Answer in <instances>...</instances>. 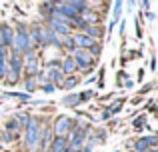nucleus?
<instances>
[{
  "instance_id": "obj_6",
  "label": "nucleus",
  "mask_w": 158,
  "mask_h": 152,
  "mask_svg": "<svg viewBox=\"0 0 158 152\" xmlns=\"http://www.w3.org/2000/svg\"><path fill=\"white\" fill-rule=\"evenodd\" d=\"M74 126H76V122H74L72 118H68V116H58L56 122H54V132H56V136H66V134H68Z\"/></svg>"
},
{
  "instance_id": "obj_7",
  "label": "nucleus",
  "mask_w": 158,
  "mask_h": 152,
  "mask_svg": "<svg viewBox=\"0 0 158 152\" xmlns=\"http://www.w3.org/2000/svg\"><path fill=\"white\" fill-rule=\"evenodd\" d=\"M12 40H14V30L10 24H0V44L6 48H12Z\"/></svg>"
},
{
  "instance_id": "obj_8",
  "label": "nucleus",
  "mask_w": 158,
  "mask_h": 152,
  "mask_svg": "<svg viewBox=\"0 0 158 152\" xmlns=\"http://www.w3.org/2000/svg\"><path fill=\"white\" fill-rule=\"evenodd\" d=\"M156 144V136H144V138H138L134 142V152H146L150 148H154Z\"/></svg>"
},
{
  "instance_id": "obj_18",
  "label": "nucleus",
  "mask_w": 158,
  "mask_h": 152,
  "mask_svg": "<svg viewBox=\"0 0 158 152\" xmlns=\"http://www.w3.org/2000/svg\"><path fill=\"white\" fill-rule=\"evenodd\" d=\"M16 128H20L18 122H16V118H10V120H8V124H6V130H8V132H12V130H16Z\"/></svg>"
},
{
  "instance_id": "obj_5",
  "label": "nucleus",
  "mask_w": 158,
  "mask_h": 152,
  "mask_svg": "<svg viewBox=\"0 0 158 152\" xmlns=\"http://www.w3.org/2000/svg\"><path fill=\"white\" fill-rule=\"evenodd\" d=\"M24 66H26V76L28 78H34L40 72V68H38V54H36V50H28L26 52Z\"/></svg>"
},
{
  "instance_id": "obj_10",
  "label": "nucleus",
  "mask_w": 158,
  "mask_h": 152,
  "mask_svg": "<svg viewBox=\"0 0 158 152\" xmlns=\"http://www.w3.org/2000/svg\"><path fill=\"white\" fill-rule=\"evenodd\" d=\"M60 72L62 74H68V76H72L74 72H76V62H74L72 56H66V58L60 62Z\"/></svg>"
},
{
  "instance_id": "obj_19",
  "label": "nucleus",
  "mask_w": 158,
  "mask_h": 152,
  "mask_svg": "<svg viewBox=\"0 0 158 152\" xmlns=\"http://www.w3.org/2000/svg\"><path fill=\"white\" fill-rule=\"evenodd\" d=\"M122 6H124L122 2H114V20H118L120 12H122Z\"/></svg>"
},
{
  "instance_id": "obj_22",
  "label": "nucleus",
  "mask_w": 158,
  "mask_h": 152,
  "mask_svg": "<svg viewBox=\"0 0 158 152\" xmlns=\"http://www.w3.org/2000/svg\"><path fill=\"white\" fill-rule=\"evenodd\" d=\"M142 78H144V68H140L138 70V80H142Z\"/></svg>"
},
{
  "instance_id": "obj_14",
  "label": "nucleus",
  "mask_w": 158,
  "mask_h": 152,
  "mask_svg": "<svg viewBox=\"0 0 158 152\" xmlns=\"http://www.w3.org/2000/svg\"><path fill=\"white\" fill-rule=\"evenodd\" d=\"M16 122H18V126H28V122H30V114H16Z\"/></svg>"
},
{
  "instance_id": "obj_12",
  "label": "nucleus",
  "mask_w": 158,
  "mask_h": 152,
  "mask_svg": "<svg viewBox=\"0 0 158 152\" xmlns=\"http://www.w3.org/2000/svg\"><path fill=\"white\" fill-rule=\"evenodd\" d=\"M60 104L68 106V108H74V106L80 104V98H78V94H68V96H64V98L60 100Z\"/></svg>"
},
{
  "instance_id": "obj_20",
  "label": "nucleus",
  "mask_w": 158,
  "mask_h": 152,
  "mask_svg": "<svg viewBox=\"0 0 158 152\" xmlns=\"http://www.w3.org/2000/svg\"><path fill=\"white\" fill-rule=\"evenodd\" d=\"M2 140H4V142H14L16 138H14V134H12V132H8V130H4V134H2Z\"/></svg>"
},
{
  "instance_id": "obj_9",
  "label": "nucleus",
  "mask_w": 158,
  "mask_h": 152,
  "mask_svg": "<svg viewBox=\"0 0 158 152\" xmlns=\"http://www.w3.org/2000/svg\"><path fill=\"white\" fill-rule=\"evenodd\" d=\"M64 148H68V138L66 136H56V138H52L50 146H48V152H62Z\"/></svg>"
},
{
  "instance_id": "obj_11",
  "label": "nucleus",
  "mask_w": 158,
  "mask_h": 152,
  "mask_svg": "<svg viewBox=\"0 0 158 152\" xmlns=\"http://www.w3.org/2000/svg\"><path fill=\"white\" fill-rule=\"evenodd\" d=\"M82 34H86V36H90V38L98 40V38H102V28H100V24H92V26H84V32H82Z\"/></svg>"
},
{
  "instance_id": "obj_16",
  "label": "nucleus",
  "mask_w": 158,
  "mask_h": 152,
  "mask_svg": "<svg viewBox=\"0 0 158 152\" xmlns=\"http://www.w3.org/2000/svg\"><path fill=\"white\" fill-rule=\"evenodd\" d=\"M40 90H42L44 94H52V92H54L56 88H54V84H50V82H44V84L40 86Z\"/></svg>"
},
{
  "instance_id": "obj_1",
  "label": "nucleus",
  "mask_w": 158,
  "mask_h": 152,
  "mask_svg": "<svg viewBox=\"0 0 158 152\" xmlns=\"http://www.w3.org/2000/svg\"><path fill=\"white\" fill-rule=\"evenodd\" d=\"M28 50H32L30 38H28V30H26L24 24H18L14 40H12V54H22V52H28Z\"/></svg>"
},
{
  "instance_id": "obj_4",
  "label": "nucleus",
  "mask_w": 158,
  "mask_h": 152,
  "mask_svg": "<svg viewBox=\"0 0 158 152\" xmlns=\"http://www.w3.org/2000/svg\"><path fill=\"white\" fill-rule=\"evenodd\" d=\"M72 58H74V62H76V68H82V70H90V66L98 62V58H94L88 50H80V48L74 50Z\"/></svg>"
},
{
  "instance_id": "obj_17",
  "label": "nucleus",
  "mask_w": 158,
  "mask_h": 152,
  "mask_svg": "<svg viewBox=\"0 0 158 152\" xmlns=\"http://www.w3.org/2000/svg\"><path fill=\"white\" fill-rule=\"evenodd\" d=\"M6 72H8L6 60H0V80H4V78H6Z\"/></svg>"
},
{
  "instance_id": "obj_23",
  "label": "nucleus",
  "mask_w": 158,
  "mask_h": 152,
  "mask_svg": "<svg viewBox=\"0 0 158 152\" xmlns=\"http://www.w3.org/2000/svg\"><path fill=\"white\" fill-rule=\"evenodd\" d=\"M62 152H72V150H70V148H64V150H62Z\"/></svg>"
},
{
  "instance_id": "obj_21",
  "label": "nucleus",
  "mask_w": 158,
  "mask_h": 152,
  "mask_svg": "<svg viewBox=\"0 0 158 152\" xmlns=\"http://www.w3.org/2000/svg\"><path fill=\"white\" fill-rule=\"evenodd\" d=\"M144 124H146V116H144V114L134 120V128H140V126H144Z\"/></svg>"
},
{
  "instance_id": "obj_13",
  "label": "nucleus",
  "mask_w": 158,
  "mask_h": 152,
  "mask_svg": "<svg viewBox=\"0 0 158 152\" xmlns=\"http://www.w3.org/2000/svg\"><path fill=\"white\" fill-rule=\"evenodd\" d=\"M78 82H80V78H78L76 74H72V76H68L64 82H62V88H66V90H72L74 86L78 84Z\"/></svg>"
},
{
  "instance_id": "obj_15",
  "label": "nucleus",
  "mask_w": 158,
  "mask_h": 152,
  "mask_svg": "<svg viewBox=\"0 0 158 152\" xmlns=\"http://www.w3.org/2000/svg\"><path fill=\"white\" fill-rule=\"evenodd\" d=\"M24 88L28 90V94L34 92V90H36V80H34V78H26V80H24Z\"/></svg>"
},
{
  "instance_id": "obj_24",
  "label": "nucleus",
  "mask_w": 158,
  "mask_h": 152,
  "mask_svg": "<svg viewBox=\"0 0 158 152\" xmlns=\"http://www.w3.org/2000/svg\"><path fill=\"white\" fill-rule=\"evenodd\" d=\"M0 146H2V140H0Z\"/></svg>"
},
{
  "instance_id": "obj_2",
  "label": "nucleus",
  "mask_w": 158,
  "mask_h": 152,
  "mask_svg": "<svg viewBox=\"0 0 158 152\" xmlns=\"http://www.w3.org/2000/svg\"><path fill=\"white\" fill-rule=\"evenodd\" d=\"M6 66H8L6 74H10L6 78V82L8 84H16L18 78H20V72H22V68H24V58L20 54H10L6 58Z\"/></svg>"
},
{
  "instance_id": "obj_3",
  "label": "nucleus",
  "mask_w": 158,
  "mask_h": 152,
  "mask_svg": "<svg viewBox=\"0 0 158 152\" xmlns=\"http://www.w3.org/2000/svg\"><path fill=\"white\" fill-rule=\"evenodd\" d=\"M38 142H40V126H38V120L36 118H30L26 126V136H24V144L30 152H36L38 150Z\"/></svg>"
},
{
  "instance_id": "obj_25",
  "label": "nucleus",
  "mask_w": 158,
  "mask_h": 152,
  "mask_svg": "<svg viewBox=\"0 0 158 152\" xmlns=\"http://www.w3.org/2000/svg\"><path fill=\"white\" fill-rule=\"evenodd\" d=\"M132 152H134V150H132Z\"/></svg>"
}]
</instances>
